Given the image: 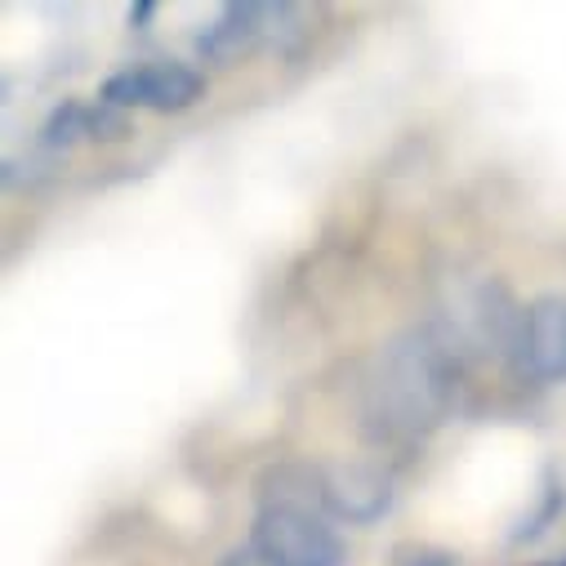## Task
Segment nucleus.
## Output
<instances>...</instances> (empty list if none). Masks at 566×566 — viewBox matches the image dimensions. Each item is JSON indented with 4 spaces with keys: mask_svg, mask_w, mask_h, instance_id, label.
Masks as SVG:
<instances>
[{
    "mask_svg": "<svg viewBox=\"0 0 566 566\" xmlns=\"http://www.w3.org/2000/svg\"><path fill=\"white\" fill-rule=\"evenodd\" d=\"M206 94V76L188 63H138L103 81V103L112 107H148V112H184Z\"/></svg>",
    "mask_w": 566,
    "mask_h": 566,
    "instance_id": "nucleus-3",
    "label": "nucleus"
},
{
    "mask_svg": "<svg viewBox=\"0 0 566 566\" xmlns=\"http://www.w3.org/2000/svg\"><path fill=\"white\" fill-rule=\"evenodd\" d=\"M250 544H259L276 566H339L344 562L339 535L326 526V517L304 513V509H263L254 517Z\"/></svg>",
    "mask_w": 566,
    "mask_h": 566,
    "instance_id": "nucleus-2",
    "label": "nucleus"
},
{
    "mask_svg": "<svg viewBox=\"0 0 566 566\" xmlns=\"http://www.w3.org/2000/svg\"><path fill=\"white\" fill-rule=\"evenodd\" d=\"M223 566H276L259 544H245V548H237V553H228V562Z\"/></svg>",
    "mask_w": 566,
    "mask_h": 566,
    "instance_id": "nucleus-8",
    "label": "nucleus"
},
{
    "mask_svg": "<svg viewBox=\"0 0 566 566\" xmlns=\"http://www.w3.org/2000/svg\"><path fill=\"white\" fill-rule=\"evenodd\" d=\"M120 134H125V120L116 116L112 103H98V107L63 103L45 125V144L50 148H67V144H76V138H120Z\"/></svg>",
    "mask_w": 566,
    "mask_h": 566,
    "instance_id": "nucleus-6",
    "label": "nucleus"
},
{
    "mask_svg": "<svg viewBox=\"0 0 566 566\" xmlns=\"http://www.w3.org/2000/svg\"><path fill=\"white\" fill-rule=\"evenodd\" d=\"M295 6H259V0H241V6H223V14L197 36V54L210 63H237L250 54L263 36H272V23L295 19Z\"/></svg>",
    "mask_w": 566,
    "mask_h": 566,
    "instance_id": "nucleus-4",
    "label": "nucleus"
},
{
    "mask_svg": "<svg viewBox=\"0 0 566 566\" xmlns=\"http://www.w3.org/2000/svg\"><path fill=\"white\" fill-rule=\"evenodd\" d=\"M392 566H455V557L442 548H429V544H401L392 553Z\"/></svg>",
    "mask_w": 566,
    "mask_h": 566,
    "instance_id": "nucleus-7",
    "label": "nucleus"
},
{
    "mask_svg": "<svg viewBox=\"0 0 566 566\" xmlns=\"http://www.w3.org/2000/svg\"><path fill=\"white\" fill-rule=\"evenodd\" d=\"M460 379H464V353L451 326L429 322L397 335L388 348H379L366 375L361 415L370 433L388 442H406L438 429L460 392Z\"/></svg>",
    "mask_w": 566,
    "mask_h": 566,
    "instance_id": "nucleus-1",
    "label": "nucleus"
},
{
    "mask_svg": "<svg viewBox=\"0 0 566 566\" xmlns=\"http://www.w3.org/2000/svg\"><path fill=\"white\" fill-rule=\"evenodd\" d=\"M517 353L535 379H562L566 375V304L562 300H535L526 308Z\"/></svg>",
    "mask_w": 566,
    "mask_h": 566,
    "instance_id": "nucleus-5",
    "label": "nucleus"
},
{
    "mask_svg": "<svg viewBox=\"0 0 566 566\" xmlns=\"http://www.w3.org/2000/svg\"><path fill=\"white\" fill-rule=\"evenodd\" d=\"M539 566H566V557H553V562H539Z\"/></svg>",
    "mask_w": 566,
    "mask_h": 566,
    "instance_id": "nucleus-9",
    "label": "nucleus"
}]
</instances>
